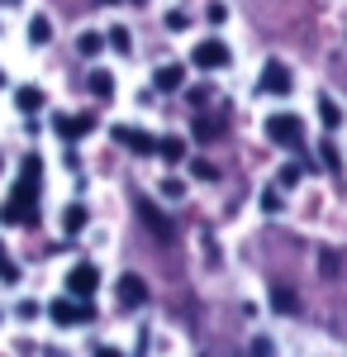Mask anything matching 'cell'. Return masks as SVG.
<instances>
[{
  "mask_svg": "<svg viewBox=\"0 0 347 357\" xmlns=\"http://www.w3.org/2000/svg\"><path fill=\"white\" fill-rule=\"evenodd\" d=\"M95 357H124V353H119V348H109V343H100V348H95Z\"/></svg>",
  "mask_w": 347,
  "mask_h": 357,
  "instance_id": "obj_30",
  "label": "cell"
},
{
  "mask_svg": "<svg viewBox=\"0 0 347 357\" xmlns=\"http://www.w3.org/2000/svg\"><path fill=\"white\" fill-rule=\"evenodd\" d=\"M219 119H210V114H195V138H219Z\"/></svg>",
  "mask_w": 347,
  "mask_h": 357,
  "instance_id": "obj_20",
  "label": "cell"
},
{
  "mask_svg": "<svg viewBox=\"0 0 347 357\" xmlns=\"http://www.w3.org/2000/svg\"><path fill=\"white\" fill-rule=\"evenodd\" d=\"M190 176H195V181H219V167L205 162V158H195V162H190Z\"/></svg>",
  "mask_w": 347,
  "mask_h": 357,
  "instance_id": "obj_21",
  "label": "cell"
},
{
  "mask_svg": "<svg viewBox=\"0 0 347 357\" xmlns=\"http://www.w3.org/2000/svg\"><path fill=\"white\" fill-rule=\"evenodd\" d=\"M109 48H114V53H129V48H134L129 29H109Z\"/></svg>",
  "mask_w": 347,
  "mask_h": 357,
  "instance_id": "obj_23",
  "label": "cell"
},
{
  "mask_svg": "<svg viewBox=\"0 0 347 357\" xmlns=\"http://www.w3.org/2000/svg\"><path fill=\"white\" fill-rule=\"evenodd\" d=\"M314 105H319V119H323V129H338V124H343V110H338V100H333V96H319Z\"/></svg>",
  "mask_w": 347,
  "mask_h": 357,
  "instance_id": "obj_15",
  "label": "cell"
},
{
  "mask_svg": "<svg viewBox=\"0 0 347 357\" xmlns=\"http://www.w3.org/2000/svg\"><path fill=\"white\" fill-rule=\"evenodd\" d=\"M267 138H271V143H281V148H300V143H304V124H300V114H271V119H267Z\"/></svg>",
  "mask_w": 347,
  "mask_h": 357,
  "instance_id": "obj_1",
  "label": "cell"
},
{
  "mask_svg": "<svg viewBox=\"0 0 347 357\" xmlns=\"http://www.w3.org/2000/svg\"><path fill=\"white\" fill-rule=\"evenodd\" d=\"M100 48H105V38H100V33H91V29L77 38V53H81V57H95Z\"/></svg>",
  "mask_w": 347,
  "mask_h": 357,
  "instance_id": "obj_19",
  "label": "cell"
},
{
  "mask_svg": "<svg viewBox=\"0 0 347 357\" xmlns=\"http://www.w3.org/2000/svg\"><path fill=\"white\" fill-rule=\"evenodd\" d=\"M319 153H323V167H328V172H338V148H333V143H323Z\"/></svg>",
  "mask_w": 347,
  "mask_h": 357,
  "instance_id": "obj_26",
  "label": "cell"
},
{
  "mask_svg": "<svg viewBox=\"0 0 347 357\" xmlns=\"http://www.w3.org/2000/svg\"><path fill=\"white\" fill-rule=\"evenodd\" d=\"M138 220L148 224V234H153V238H171V220L162 215L153 200H138Z\"/></svg>",
  "mask_w": 347,
  "mask_h": 357,
  "instance_id": "obj_9",
  "label": "cell"
},
{
  "mask_svg": "<svg viewBox=\"0 0 347 357\" xmlns=\"http://www.w3.org/2000/svg\"><path fill=\"white\" fill-rule=\"evenodd\" d=\"M48 314H53V324H91L95 319V310H91V301H72V296H62V301L48 305Z\"/></svg>",
  "mask_w": 347,
  "mask_h": 357,
  "instance_id": "obj_2",
  "label": "cell"
},
{
  "mask_svg": "<svg viewBox=\"0 0 347 357\" xmlns=\"http://www.w3.org/2000/svg\"><path fill=\"white\" fill-rule=\"evenodd\" d=\"M114 143H119V148H129V153H138V158H148V153L157 148V138H153V134L129 129V124H114Z\"/></svg>",
  "mask_w": 347,
  "mask_h": 357,
  "instance_id": "obj_5",
  "label": "cell"
},
{
  "mask_svg": "<svg viewBox=\"0 0 347 357\" xmlns=\"http://www.w3.org/2000/svg\"><path fill=\"white\" fill-rule=\"evenodd\" d=\"M91 96H95V100H109V96H114V77H109V72H91Z\"/></svg>",
  "mask_w": 347,
  "mask_h": 357,
  "instance_id": "obj_17",
  "label": "cell"
},
{
  "mask_svg": "<svg viewBox=\"0 0 347 357\" xmlns=\"http://www.w3.org/2000/svg\"><path fill=\"white\" fill-rule=\"evenodd\" d=\"M48 38H53V24H48V15H33V20H29V43H38V48H43Z\"/></svg>",
  "mask_w": 347,
  "mask_h": 357,
  "instance_id": "obj_16",
  "label": "cell"
},
{
  "mask_svg": "<svg viewBox=\"0 0 347 357\" xmlns=\"http://www.w3.org/2000/svg\"><path fill=\"white\" fill-rule=\"evenodd\" d=\"M271 310H276V314H295V310H300L291 286H271Z\"/></svg>",
  "mask_w": 347,
  "mask_h": 357,
  "instance_id": "obj_13",
  "label": "cell"
},
{
  "mask_svg": "<svg viewBox=\"0 0 347 357\" xmlns=\"http://www.w3.org/2000/svg\"><path fill=\"white\" fill-rule=\"evenodd\" d=\"M262 210H267V215H276V210H281V195L267 191V195H262Z\"/></svg>",
  "mask_w": 347,
  "mask_h": 357,
  "instance_id": "obj_28",
  "label": "cell"
},
{
  "mask_svg": "<svg viewBox=\"0 0 347 357\" xmlns=\"http://www.w3.org/2000/svg\"><path fill=\"white\" fill-rule=\"evenodd\" d=\"M62 229H67V234H81V229H86V205H67V210H62Z\"/></svg>",
  "mask_w": 347,
  "mask_h": 357,
  "instance_id": "obj_18",
  "label": "cell"
},
{
  "mask_svg": "<svg viewBox=\"0 0 347 357\" xmlns=\"http://www.w3.org/2000/svg\"><path fill=\"white\" fill-rule=\"evenodd\" d=\"M295 181H300V167H281V176H276V186H295Z\"/></svg>",
  "mask_w": 347,
  "mask_h": 357,
  "instance_id": "obj_24",
  "label": "cell"
},
{
  "mask_svg": "<svg viewBox=\"0 0 347 357\" xmlns=\"http://www.w3.org/2000/svg\"><path fill=\"white\" fill-rule=\"evenodd\" d=\"M153 153H162L167 162H181V158H186V138L167 134V138H157V148H153Z\"/></svg>",
  "mask_w": 347,
  "mask_h": 357,
  "instance_id": "obj_14",
  "label": "cell"
},
{
  "mask_svg": "<svg viewBox=\"0 0 347 357\" xmlns=\"http://www.w3.org/2000/svg\"><path fill=\"white\" fill-rule=\"evenodd\" d=\"M252 357H276V348H271V338H252Z\"/></svg>",
  "mask_w": 347,
  "mask_h": 357,
  "instance_id": "obj_25",
  "label": "cell"
},
{
  "mask_svg": "<svg viewBox=\"0 0 347 357\" xmlns=\"http://www.w3.org/2000/svg\"><path fill=\"white\" fill-rule=\"evenodd\" d=\"M0 86H5V77H0Z\"/></svg>",
  "mask_w": 347,
  "mask_h": 357,
  "instance_id": "obj_32",
  "label": "cell"
},
{
  "mask_svg": "<svg viewBox=\"0 0 347 357\" xmlns=\"http://www.w3.org/2000/svg\"><path fill=\"white\" fill-rule=\"evenodd\" d=\"M0 5H20V0H0Z\"/></svg>",
  "mask_w": 347,
  "mask_h": 357,
  "instance_id": "obj_31",
  "label": "cell"
},
{
  "mask_svg": "<svg viewBox=\"0 0 347 357\" xmlns=\"http://www.w3.org/2000/svg\"><path fill=\"white\" fill-rule=\"evenodd\" d=\"M0 167H5V162H0Z\"/></svg>",
  "mask_w": 347,
  "mask_h": 357,
  "instance_id": "obj_33",
  "label": "cell"
},
{
  "mask_svg": "<svg viewBox=\"0 0 347 357\" xmlns=\"http://www.w3.org/2000/svg\"><path fill=\"white\" fill-rule=\"evenodd\" d=\"M190 62H195L200 72H219V67H229V43H219V38H200L195 53H190Z\"/></svg>",
  "mask_w": 347,
  "mask_h": 357,
  "instance_id": "obj_4",
  "label": "cell"
},
{
  "mask_svg": "<svg viewBox=\"0 0 347 357\" xmlns=\"http://www.w3.org/2000/svg\"><path fill=\"white\" fill-rule=\"evenodd\" d=\"M181 82H186V67L181 62H162L157 72H153V86L157 91H181Z\"/></svg>",
  "mask_w": 347,
  "mask_h": 357,
  "instance_id": "obj_10",
  "label": "cell"
},
{
  "mask_svg": "<svg viewBox=\"0 0 347 357\" xmlns=\"http://www.w3.org/2000/svg\"><path fill=\"white\" fill-rule=\"evenodd\" d=\"M53 129L67 138V143H77V138H86L91 129H95V114H57Z\"/></svg>",
  "mask_w": 347,
  "mask_h": 357,
  "instance_id": "obj_6",
  "label": "cell"
},
{
  "mask_svg": "<svg viewBox=\"0 0 347 357\" xmlns=\"http://www.w3.org/2000/svg\"><path fill=\"white\" fill-rule=\"evenodd\" d=\"M15 110L20 114H38L43 110V91H38V86H20V91H15Z\"/></svg>",
  "mask_w": 347,
  "mask_h": 357,
  "instance_id": "obj_11",
  "label": "cell"
},
{
  "mask_svg": "<svg viewBox=\"0 0 347 357\" xmlns=\"http://www.w3.org/2000/svg\"><path fill=\"white\" fill-rule=\"evenodd\" d=\"M0 281H10V286L20 281V267L10 262V252H5V243H0Z\"/></svg>",
  "mask_w": 347,
  "mask_h": 357,
  "instance_id": "obj_22",
  "label": "cell"
},
{
  "mask_svg": "<svg viewBox=\"0 0 347 357\" xmlns=\"http://www.w3.org/2000/svg\"><path fill=\"white\" fill-rule=\"evenodd\" d=\"M114 291H119V305H124V310H138V305L148 301V281H143V276H134V272L119 276V286H114Z\"/></svg>",
  "mask_w": 347,
  "mask_h": 357,
  "instance_id": "obj_7",
  "label": "cell"
},
{
  "mask_svg": "<svg viewBox=\"0 0 347 357\" xmlns=\"http://www.w3.org/2000/svg\"><path fill=\"white\" fill-rule=\"evenodd\" d=\"M167 29H176V33H181V29H186V15H181V10H171V15H167Z\"/></svg>",
  "mask_w": 347,
  "mask_h": 357,
  "instance_id": "obj_29",
  "label": "cell"
},
{
  "mask_svg": "<svg viewBox=\"0 0 347 357\" xmlns=\"http://www.w3.org/2000/svg\"><path fill=\"white\" fill-rule=\"evenodd\" d=\"M162 195H167V200H181L186 186H181V181H162Z\"/></svg>",
  "mask_w": 347,
  "mask_h": 357,
  "instance_id": "obj_27",
  "label": "cell"
},
{
  "mask_svg": "<svg viewBox=\"0 0 347 357\" xmlns=\"http://www.w3.org/2000/svg\"><path fill=\"white\" fill-rule=\"evenodd\" d=\"M95 291H100V272H95L91 262H77V267L67 272V296H72V301H91Z\"/></svg>",
  "mask_w": 347,
  "mask_h": 357,
  "instance_id": "obj_3",
  "label": "cell"
},
{
  "mask_svg": "<svg viewBox=\"0 0 347 357\" xmlns=\"http://www.w3.org/2000/svg\"><path fill=\"white\" fill-rule=\"evenodd\" d=\"M291 67H286V62H267V67H262V91H267V96H291Z\"/></svg>",
  "mask_w": 347,
  "mask_h": 357,
  "instance_id": "obj_8",
  "label": "cell"
},
{
  "mask_svg": "<svg viewBox=\"0 0 347 357\" xmlns=\"http://www.w3.org/2000/svg\"><path fill=\"white\" fill-rule=\"evenodd\" d=\"M0 220L5 224H33L38 220V205H15V200H5V205H0Z\"/></svg>",
  "mask_w": 347,
  "mask_h": 357,
  "instance_id": "obj_12",
  "label": "cell"
}]
</instances>
